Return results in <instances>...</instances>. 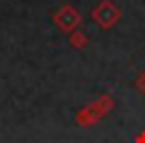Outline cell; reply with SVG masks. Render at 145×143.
<instances>
[{"label":"cell","mask_w":145,"mask_h":143,"mask_svg":"<svg viewBox=\"0 0 145 143\" xmlns=\"http://www.w3.org/2000/svg\"><path fill=\"white\" fill-rule=\"evenodd\" d=\"M113 105H115V101L105 93V95H101L97 101H93V103H89L88 107L80 109V113H78V117H76V123H78V125H84V127H89V125H93L97 119H101L103 115H107V113L113 109Z\"/></svg>","instance_id":"obj_1"},{"label":"cell","mask_w":145,"mask_h":143,"mask_svg":"<svg viewBox=\"0 0 145 143\" xmlns=\"http://www.w3.org/2000/svg\"><path fill=\"white\" fill-rule=\"evenodd\" d=\"M119 16H121V12H119V8L111 2V0H103V2H99V4L91 10L93 22H95L97 26L105 28V30L113 28V26L117 24Z\"/></svg>","instance_id":"obj_2"},{"label":"cell","mask_w":145,"mask_h":143,"mask_svg":"<svg viewBox=\"0 0 145 143\" xmlns=\"http://www.w3.org/2000/svg\"><path fill=\"white\" fill-rule=\"evenodd\" d=\"M54 22H56V26H58L60 30H64V32H74V30L78 28V24L82 22V16H80V12H78L74 6L64 4V6L54 14Z\"/></svg>","instance_id":"obj_3"},{"label":"cell","mask_w":145,"mask_h":143,"mask_svg":"<svg viewBox=\"0 0 145 143\" xmlns=\"http://www.w3.org/2000/svg\"><path fill=\"white\" fill-rule=\"evenodd\" d=\"M70 44H72L76 50H82V48L88 44V36H86L84 32H80V30H74L72 36H70Z\"/></svg>","instance_id":"obj_4"},{"label":"cell","mask_w":145,"mask_h":143,"mask_svg":"<svg viewBox=\"0 0 145 143\" xmlns=\"http://www.w3.org/2000/svg\"><path fill=\"white\" fill-rule=\"evenodd\" d=\"M135 87H137L141 93H145V72H141V74L135 78Z\"/></svg>","instance_id":"obj_5"},{"label":"cell","mask_w":145,"mask_h":143,"mask_svg":"<svg viewBox=\"0 0 145 143\" xmlns=\"http://www.w3.org/2000/svg\"><path fill=\"white\" fill-rule=\"evenodd\" d=\"M135 143H145V131H141V133L135 137Z\"/></svg>","instance_id":"obj_6"}]
</instances>
